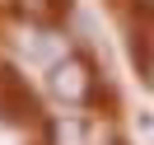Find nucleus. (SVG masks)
Instances as JSON below:
<instances>
[{
    "mask_svg": "<svg viewBox=\"0 0 154 145\" xmlns=\"http://www.w3.org/2000/svg\"><path fill=\"white\" fill-rule=\"evenodd\" d=\"M89 89H94V75H89L84 61L66 56V61L51 66V94H56V98H66V103H84Z\"/></svg>",
    "mask_w": 154,
    "mask_h": 145,
    "instance_id": "1",
    "label": "nucleus"
},
{
    "mask_svg": "<svg viewBox=\"0 0 154 145\" xmlns=\"http://www.w3.org/2000/svg\"><path fill=\"white\" fill-rule=\"evenodd\" d=\"M51 145H84V122H56L51 126Z\"/></svg>",
    "mask_w": 154,
    "mask_h": 145,
    "instance_id": "2",
    "label": "nucleus"
},
{
    "mask_svg": "<svg viewBox=\"0 0 154 145\" xmlns=\"http://www.w3.org/2000/svg\"><path fill=\"white\" fill-rule=\"evenodd\" d=\"M47 5L51 0H23V10H33V14H47Z\"/></svg>",
    "mask_w": 154,
    "mask_h": 145,
    "instance_id": "3",
    "label": "nucleus"
},
{
    "mask_svg": "<svg viewBox=\"0 0 154 145\" xmlns=\"http://www.w3.org/2000/svg\"><path fill=\"white\" fill-rule=\"evenodd\" d=\"M140 5H145V10H154V0H140Z\"/></svg>",
    "mask_w": 154,
    "mask_h": 145,
    "instance_id": "4",
    "label": "nucleus"
}]
</instances>
